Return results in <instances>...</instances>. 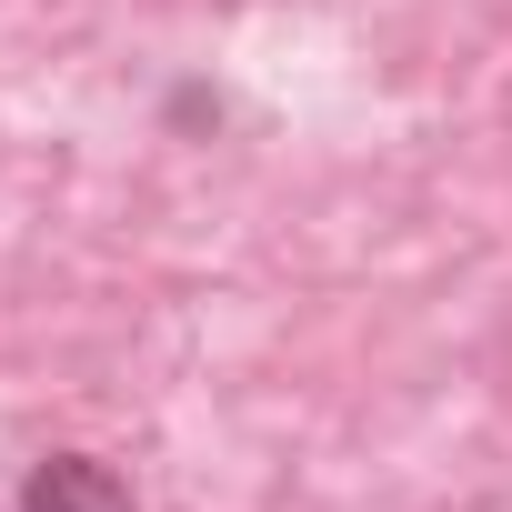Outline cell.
Here are the masks:
<instances>
[{
	"mask_svg": "<svg viewBox=\"0 0 512 512\" xmlns=\"http://www.w3.org/2000/svg\"><path fill=\"white\" fill-rule=\"evenodd\" d=\"M11 512H141V492L101 462V452H41L11 492Z\"/></svg>",
	"mask_w": 512,
	"mask_h": 512,
	"instance_id": "cell-1",
	"label": "cell"
}]
</instances>
